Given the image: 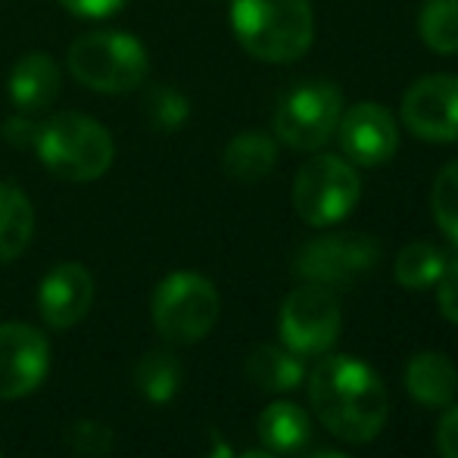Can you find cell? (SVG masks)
Listing matches in <instances>:
<instances>
[{
    "label": "cell",
    "mask_w": 458,
    "mask_h": 458,
    "mask_svg": "<svg viewBox=\"0 0 458 458\" xmlns=\"http://www.w3.org/2000/svg\"><path fill=\"white\" fill-rule=\"evenodd\" d=\"M309 403L321 428L350 446L377 440L390 418L384 380L356 356L321 359L309 374Z\"/></svg>",
    "instance_id": "cell-1"
},
{
    "label": "cell",
    "mask_w": 458,
    "mask_h": 458,
    "mask_svg": "<svg viewBox=\"0 0 458 458\" xmlns=\"http://www.w3.org/2000/svg\"><path fill=\"white\" fill-rule=\"evenodd\" d=\"M231 29L243 50L262 63H296L315 41L309 0H231Z\"/></svg>",
    "instance_id": "cell-2"
},
{
    "label": "cell",
    "mask_w": 458,
    "mask_h": 458,
    "mask_svg": "<svg viewBox=\"0 0 458 458\" xmlns=\"http://www.w3.org/2000/svg\"><path fill=\"white\" fill-rule=\"evenodd\" d=\"M35 153L50 175L88 184L109 172L115 159L113 134L85 113H54L38 125Z\"/></svg>",
    "instance_id": "cell-3"
},
{
    "label": "cell",
    "mask_w": 458,
    "mask_h": 458,
    "mask_svg": "<svg viewBox=\"0 0 458 458\" xmlns=\"http://www.w3.org/2000/svg\"><path fill=\"white\" fill-rule=\"evenodd\" d=\"M66 66L79 85L97 94H128L150 75V54L128 31L94 29L69 44Z\"/></svg>",
    "instance_id": "cell-4"
},
{
    "label": "cell",
    "mask_w": 458,
    "mask_h": 458,
    "mask_svg": "<svg viewBox=\"0 0 458 458\" xmlns=\"http://www.w3.org/2000/svg\"><path fill=\"white\" fill-rule=\"evenodd\" d=\"M222 296L209 277L197 272H172L150 296V318L157 334L172 346H193L216 327Z\"/></svg>",
    "instance_id": "cell-5"
},
{
    "label": "cell",
    "mask_w": 458,
    "mask_h": 458,
    "mask_svg": "<svg viewBox=\"0 0 458 458\" xmlns=\"http://www.w3.org/2000/svg\"><path fill=\"white\" fill-rule=\"evenodd\" d=\"M362 199L356 165L334 153H315L293 178V209L312 228L340 225Z\"/></svg>",
    "instance_id": "cell-6"
},
{
    "label": "cell",
    "mask_w": 458,
    "mask_h": 458,
    "mask_svg": "<svg viewBox=\"0 0 458 458\" xmlns=\"http://www.w3.org/2000/svg\"><path fill=\"white\" fill-rule=\"evenodd\" d=\"M344 109V91L334 81H300L277 100L272 119L275 138L290 150L315 153L337 134Z\"/></svg>",
    "instance_id": "cell-7"
},
{
    "label": "cell",
    "mask_w": 458,
    "mask_h": 458,
    "mask_svg": "<svg viewBox=\"0 0 458 458\" xmlns=\"http://www.w3.org/2000/svg\"><path fill=\"white\" fill-rule=\"evenodd\" d=\"M277 334L296 356H325L344 334V309L331 287L302 284L290 290L277 312Z\"/></svg>",
    "instance_id": "cell-8"
},
{
    "label": "cell",
    "mask_w": 458,
    "mask_h": 458,
    "mask_svg": "<svg viewBox=\"0 0 458 458\" xmlns=\"http://www.w3.org/2000/svg\"><path fill=\"white\" fill-rule=\"evenodd\" d=\"M380 262V243L371 234L340 231L306 241L293 256V275L318 287H346L356 277L374 272Z\"/></svg>",
    "instance_id": "cell-9"
},
{
    "label": "cell",
    "mask_w": 458,
    "mask_h": 458,
    "mask_svg": "<svg viewBox=\"0 0 458 458\" xmlns=\"http://www.w3.org/2000/svg\"><path fill=\"white\" fill-rule=\"evenodd\" d=\"M399 119L428 144L458 140V75L434 72L418 79L399 103Z\"/></svg>",
    "instance_id": "cell-10"
},
{
    "label": "cell",
    "mask_w": 458,
    "mask_h": 458,
    "mask_svg": "<svg viewBox=\"0 0 458 458\" xmlns=\"http://www.w3.org/2000/svg\"><path fill=\"white\" fill-rule=\"evenodd\" d=\"M50 340L22 321L0 325V399H22L47 380Z\"/></svg>",
    "instance_id": "cell-11"
},
{
    "label": "cell",
    "mask_w": 458,
    "mask_h": 458,
    "mask_svg": "<svg viewBox=\"0 0 458 458\" xmlns=\"http://www.w3.org/2000/svg\"><path fill=\"white\" fill-rule=\"evenodd\" d=\"M337 140L344 159H350L352 165L374 169V165H384L396 157L399 128L390 109L374 100H365L344 109L337 125Z\"/></svg>",
    "instance_id": "cell-12"
},
{
    "label": "cell",
    "mask_w": 458,
    "mask_h": 458,
    "mask_svg": "<svg viewBox=\"0 0 458 458\" xmlns=\"http://www.w3.org/2000/svg\"><path fill=\"white\" fill-rule=\"evenodd\" d=\"M94 306V277L81 262H60L38 287V312L54 331H69L88 318Z\"/></svg>",
    "instance_id": "cell-13"
},
{
    "label": "cell",
    "mask_w": 458,
    "mask_h": 458,
    "mask_svg": "<svg viewBox=\"0 0 458 458\" xmlns=\"http://www.w3.org/2000/svg\"><path fill=\"white\" fill-rule=\"evenodd\" d=\"M60 66L44 50H29L19 56L10 69V79H6V94H10L13 106L25 115L44 113L60 97Z\"/></svg>",
    "instance_id": "cell-14"
},
{
    "label": "cell",
    "mask_w": 458,
    "mask_h": 458,
    "mask_svg": "<svg viewBox=\"0 0 458 458\" xmlns=\"http://www.w3.org/2000/svg\"><path fill=\"white\" fill-rule=\"evenodd\" d=\"M405 393L424 409H446L455 403L458 393V371L453 359L443 352H418L405 365Z\"/></svg>",
    "instance_id": "cell-15"
},
{
    "label": "cell",
    "mask_w": 458,
    "mask_h": 458,
    "mask_svg": "<svg viewBox=\"0 0 458 458\" xmlns=\"http://www.w3.org/2000/svg\"><path fill=\"white\" fill-rule=\"evenodd\" d=\"M256 434L268 453L293 455L312 440V415L290 399H275L262 409L259 421H256Z\"/></svg>",
    "instance_id": "cell-16"
},
{
    "label": "cell",
    "mask_w": 458,
    "mask_h": 458,
    "mask_svg": "<svg viewBox=\"0 0 458 458\" xmlns=\"http://www.w3.org/2000/svg\"><path fill=\"white\" fill-rule=\"evenodd\" d=\"M243 374L253 386H259L262 393H275V396L293 393L306 380V368H302L300 356L290 352L287 346L272 344H259L247 352Z\"/></svg>",
    "instance_id": "cell-17"
},
{
    "label": "cell",
    "mask_w": 458,
    "mask_h": 458,
    "mask_svg": "<svg viewBox=\"0 0 458 458\" xmlns=\"http://www.w3.org/2000/svg\"><path fill=\"white\" fill-rule=\"evenodd\" d=\"M222 165L228 178L241 184L266 182L277 165V144L266 131H241L228 140L222 153Z\"/></svg>",
    "instance_id": "cell-18"
},
{
    "label": "cell",
    "mask_w": 458,
    "mask_h": 458,
    "mask_svg": "<svg viewBox=\"0 0 458 458\" xmlns=\"http://www.w3.org/2000/svg\"><path fill=\"white\" fill-rule=\"evenodd\" d=\"M35 237V206L13 182H0V266L16 262Z\"/></svg>",
    "instance_id": "cell-19"
},
{
    "label": "cell",
    "mask_w": 458,
    "mask_h": 458,
    "mask_svg": "<svg viewBox=\"0 0 458 458\" xmlns=\"http://www.w3.org/2000/svg\"><path fill=\"white\" fill-rule=\"evenodd\" d=\"M131 380H134V390L153 405H163V403H172L178 396L184 384V368H182V359L172 356L169 350H150L138 359L131 371Z\"/></svg>",
    "instance_id": "cell-20"
},
{
    "label": "cell",
    "mask_w": 458,
    "mask_h": 458,
    "mask_svg": "<svg viewBox=\"0 0 458 458\" xmlns=\"http://www.w3.org/2000/svg\"><path fill=\"white\" fill-rule=\"evenodd\" d=\"M443 268H446V253L428 241L405 243L396 253L393 262V275H396L399 287L405 290H428L440 281Z\"/></svg>",
    "instance_id": "cell-21"
},
{
    "label": "cell",
    "mask_w": 458,
    "mask_h": 458,
    "mask_svg": "<svg viewBox=\"0 0 458 458\" xmlns=\"http://www.w3.org/2000/svg\"><path fill=\"white\" fill-rule=\"evenodd\" d=\"M418 35L434 54H458V0H424L418 10Z\"/></svg>",
    "instance_id": "cell-22"
},
{
    "label": "cell",
    "mask_w": 458,
    "mask_h": 458,
    "mask_svg": "<svg viewBox=\"0 0 458 458\" xmlns=\"http://www.w3.org/2000/svg\"><path fill=\"white\" fill-rule=\"evenodd\" d=\"M430 212L440 231L458 247V159L446 163L430 187Z\"/></svg>",
    "instance_id": "cell-23"
},
{
    "label": "cell",
    "mask_w": 458,
    "mask_h": 458,
    "mask_svg": "<svg viewBox=\"0 0 458 458\" xmlns=\"http://www.w3.org/2000/svg\"><path fill=\"white\" fill-rule=\"evenodd\" d=\"M144 115L157 131H182L184 122L191 119V103L175 88L157 85L144 97Z\"/></svg>",
    "instance_id": "cell-24"
},
{
    "label": "cell",
    "mask_w": 458,
    "mask_h": 458,
    "mask_svg": "<svg viewBox=\"0 0 458 458\" xmlns=\"http://www.w3.org/2000/svg\"><path fill=\"white\" fill-rule=\"evenodd\" d=\"M66 440H69V446H72L75 455L100 458L113 449V430L100 421H79V424L69 428Z\"/></svg>",
    "instance_id": "cell-25"
},
{
    "label": "cell",
    "mask_w": 458,
    "mask_h": 458,
    "mask_svg": "<svg viewBox=\"0 0 458 458\" xmlns=\"http://www.w3.org/2000/svg\"><path fill=\"white\" fill-rule=\"evenodd\" d=\"M437 287V306H440V315L449 321V325H458V256L455 259H446V268H443Z\"/></svg>",
    "instance_id": "cell-26"
},
{
    "label": "cell",
    "mask_w": 458,
    "mask_h": 458,
    "mask_svg": "<svg viewBox=\"0 0 458 458\" xmlns=\"http://www.w3.org/2000/svg\"><path fill=\"white\" fill-rule=\"evenodd\" d=\"M128 0H60V6L66 13L79 19H106V16H115V13L125 6Z\"/></svg>",
    "instance_id": "cell-27"
},
{
    "label": "cell",
    "mask_w": 458,
    "mask_h": 458,
    "mask_svg": "<svg viewBox=\"0 0 458 458\" xmlns=\"http://www.w3.org/2000/svg\"><path fill=\"white\" fill-rule=\"evenodd\" d=\"M437 453L440 458H458V403L446 405V415L437 424Z\"/></svg>",
    "instance_id": "cell-28"
},
{
    "label": "cell",
    "mask_w": 458,
    "mask_h": 458,
    "mask_svg": "<svg viewBox=\"0 0 458 458\" xmlns=\"http://www.w3.org/2000/svg\"><path fill=\"white\" fill-rule=\"evenodd\" d=\"M0 134H4V140H10L13 147H35L38 125L25 113H16L0 125Z\"/></svg>",
    "instance_id": "cell-29"
},
{
    "label": "cell",
    "mask_w": 458,
    "mask_h": 458,
    "mask_svg": "<svg viewBox=\"0 0 458 458\" xmlns=\"http://www.w3.org/2000/svg\"><path fill=\"white\" fill-rule=\"evenodd\" d=\"M241 458H277V455L268 453V449H250V453H243Z\"/></svg>",
    "instance_id": "cell-30"
},
{
    "label": "cell",
    "mask_w": 458,
    "mask_h": 458,
    "mask_svg": "<svg viewBox=\"0 0 458 458\" xmlns=\"http://www.w3.org/2000/svg\"><path fill=\"white\" fill-rule=\"evenodd\" d=\"M309 458H350V455H344V453H315Z\"/></svg>",
    "instance_id": "cell-31"
},
{
    "label": "cell",
    "mask_w": 458,
    "mask_h": 458,
    "mask_svg": "<svg viewBox=\"0 0 458 458\" xmlns=\"http://www.w3.org/2000/svg\"><path fill=\"white\" fill-rule=\"evenodd\" d=\"M0 458H4V455H0Z\"/></svg>",
    "instance_id": "cell-32"
}]
</instances>
